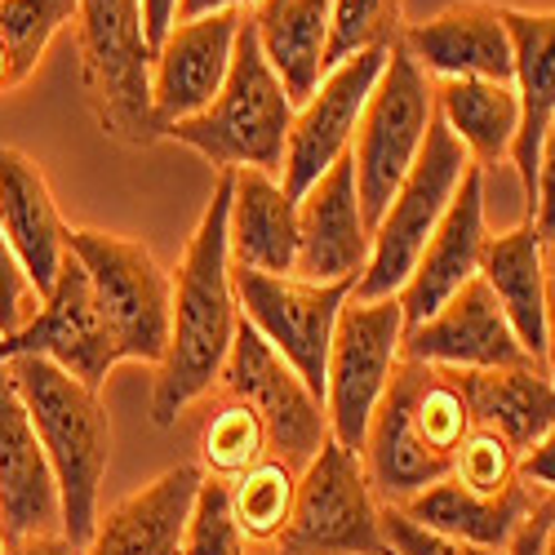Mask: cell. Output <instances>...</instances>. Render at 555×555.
Segmentation results:
<instances>
[{
    "instance_id": "6da1fadb",
    "label": "cell",
    "mask_w": 555,
    "mask_h": 555,
    "mask_svg": "<svg viewBox=\"0 0 555 555\" xmlns=\"http://www.w3.org/2000/svg\"><path fill=\"white\" fill-rule=\"evenodd\" d=\"M227 205H231V173H218V188L188 236L173 275V307H169V351L156 364L152 383V423L173 427L182 413H192L218 387L227 351L236 343L241 302L231 285V249H227Z\"/></svg>"
},
{
    "instance_id": "7c38bea8",
    "label": "cell",
    "mask_w": 555,
    "mask_h": 555,
    "mask_svg": "<svg viewBox=\"0 0 555 555\" xmlns=\"http://www.w3.org/2000/svg\"><path fill=\"white\" fill-rule=\"evenodd\" d=\"M231 285H236L241 315L325 400L330 343H334V325H338V311L351 285L347 281L311 285V281H298V275H262V271H241V267H231Z\"/></svg>"
},
{
    "instance_id": "ba28073f",
    "label": "cell",
    "mask_w": 555,
    "mask_h": 555,
    "mask_svg": "<svg viewBox=\"0 0 555 555\" xmlns=\"http://www.w3.org/2000/svg\"><path fill=\"white\" fill-rule=\"evenodd\" d=\"M431 120H436V80L413 63L396 40L374 94H369V103L360 112L356 138H351L356 192H360L369 236H374V227H378L383 209L391 205L404 173L418 160Z\"/></svg>"
},
{
    "instance_id": "5bb4252c",
    "label": "cell",
    "mask_w": 555,
    "mask_h": 555,
    "mask_svg": "<svg viewBox=\"0 0 555 555\" xmlns=\"http://www.w3.org/2000/svg\"><path fill=\"white\" fill-rule=\"evenodd\" d=\"M387 54H391V44H383V50H364V54L330 67L325 76H320L315 94L294 112L289 143H285V169H281V188L294 201L334 160H343L351 152L360 112H364L369 94H374V85L387 67Z\"/></svg>"
},
{
    "instance_id": "83f0119b",
    "label": "cell",
    "mask_w": 555,
    "mask_h": 555,
    "mask_svg": "<svg viewBox=\"0 0 555 555\" xmlns=\"http://www.w3.org/2000/svg\"><path fill=\"white\" fill-rule=\"evenodd\" d=\"M330 10L334 0H258L249 14L262 54L271 72L281 76L294 107H302L325 76Z\"/></svg>"
},
{
    "instance_id": "4dcf8cb0",
    "label": "cell",
    "mask_w": 555,
    "mask_h": 555,
    "mask_svg": "<svg viewBox=\"0 0 555 555\" xmlns=\"http://www.w3.org/2000/svg\"><path fill=\"white\" fill-rule=\"evenodd\" d=\"M294 493H298V472L281 457H262L245 476L227 480V502H231V516H236V529L245 533V542L275 546V538L289 529Z\"/></svg>"
},
{
    "instance_id": "ee69618b",
    "label": "cell",
    "mask_w": 555,
    "mask_h": 555,
    "mask_svg": "<svg viewBox=\"0 0 555 555\" xmlns=\"http://www.w3.org/2000/svg\"><path fill=\"white\" fill-rule=\"evenodd\" d=\"M542 364L555 383V275L551 271H546V356H542Z\"/></svg>"
},
{
    "instance_id": "9a60e30c",
    "label": "cell",
    "mask_w": 555,
    "mask_h": 555,
    "mask_svg": "<svg viewBox=\"0 0 555 555\" xmlns=\"http://www.w3.org/2000/svg\"><path fill=\"white\" fill-rule=\"evenodd\" d=\"M369 222L356 192L351 152L334 160L298 196V258L294 275L311 285H356L369 262Z\"/></svg>"
},
{
    "instance_id": "1f68e13d",
    "label": "cell",
    "mask_w": 555,
    "mask_h": 555,
    "mask_svg": "<svg viewBox=\"0 0 555 555\" xmlns=\"http://www.w3.org/2000/svg\"><path fill=\"white\" fill-rule=\"evenodd\" d=\"M404 31V0H334L330 40H325V72L364 54L396 44Z\"/></svg>"
},
{
    "instance_id": "277c9868",
    "label": "cell",
    "mask_w": 555,
    "mask_h": 555,
    "mask_svg": "<svg viewBox=\"0 0 555 555\" xmlns=\"http://www.w3.org/2000/svg\"><path fill=\"white\" fill-rule=\"evenodd\" d=\"M294 112L298 107L289 103L281 76L271 72L262 44H258V31L245 14L241 36H236V54H231V72L218 89V99L201 116L169 125L165 138L192 147L218 173L262 169V173L281 178Z\"/></svg>"
},
{
    "instance_id": "7dc6e473",
    "label": "cell",
    "mask_w": 555,
    "mask_h": 555,
    "mask_svg": "<svg viewBox=\"0 0 555 555\" xmlns=\"http://www.w3.org/2000/svg\"><path fill=\"white\" fill-rule=\"evenodd\" d=\"M0 555H10V542H5V529H0Z\"/></svg>"
},
{
    "instance_id": "d4e9b609",
    "label": "cell",
    "mask_w": 555,
    "mask_h": 555,
    "mask_svg": "<svg viewBox=\"0 0 555 555\" xmlns=\"http://www.w3.org/2000/svg\"><path fill=\"white\" fill-rule=\"evenodd\" d=\"M480 281L498 298L502 315L512 320L520 347L542 364L546 356V241L529 218H520L512 231H498V236L485 241Z\"/></svg>"
},
{
    "instance_id": "c3c4849f",
    "label": "cell",
    "mask_w": 555,
    "mask_h": 555,
    "mask_svg": "<svg viewBox=\"0 0 555 555\" xmlns=\"http://www.w3.org/2000/svg\"><path fill=\"white\" fill-rule=\"evenodd\" d=\"M383 555H391V551H383Z\"/></svg>"
},
{
    "instance_id": "b9f144b4",
    "label": "cell",
    "mask_w": 555,
    "mask_h": 555,
    "mask_svg": "<svg viewBox=\"0 0 555 555\" xmlns=\"http://www.w3.org/2000/svg\"><path fill=\"white\" fill-rule=\"evenodd\" d=\"M249 5H258V0H178V23L209 14H245Z\"/></svg>"
},
{
    "instance_id": "f35d334b",
    "label": "cell",
    "mask_w": 555,
    "mask_h": 555,
    "mask_svg": "<svg viewBox=\"0 0 555 555\" xmlns=\"http://www.w3.org/2000/svg\"><path fill=\"white\" fill-rule=\"evenodd\" d=\"M520 480H525L533 493L555 498V427H551L529 453H520Z\"/></svg>"
},
{
    "instance_id": "8d00e7d4",
    "label": "cell",
    "mask_w": 555,
    "mask_h": 555,
    "mask_svg": "<svg viewBox=\"0 0 555 555\" xmlns=\"http://www.w3.org/2000/svg\"><path fill=\"white\" fill-rule=\"evenodd\" d=\"M36 311H40V294L27 281V271H23L18 254L10 249L5 231H0V338L18 334Z\"/></svg>"
},
{
    "instance_id": "d6a6232c",
    "label": "cell",
    "mask_w": 555,
    "mask_h": 555,
    "mask_svg": "<svg viewBox=\"0 0 555 555\" xmlns=\"http://www.w3.org/2000/svg\"><path fill=\"white\" fill-rule=\"evenodd\" d=\"M76 18V0H0V40L10 50V63H14V85H23L50 40Z\"/></svg>"
},
{
    "instance_id": "4fadbf2b",
    "label": "cell",
    "mask_w": 555,
    "mask_h": 555,
    "mask_svg": "<svg viewBox=\"0 0 555 555\" xmlns=\"http://www.w3.org/2000/svg\"><path fill=\"white\" fill-rule=\"evenodd\" d=\"M18 356H40L59 369H67L72 378L85 387H103L107 374L116 369L112 334L103 325V311L89 289V275L67 249L54 285L40 294V311L10 338H0V360H18Z\"/></svg>"
},
{
    "instance_id": "5b68a950",
    "label": "cell",
    "mask_w": 555,
    "mask_h": 555,
    "mask_svg": "<svg viewBox=\"0 0 555 555\" xmlns=\"http://www.w3.org/2000/svg\"><path fill=\"white\" fill-rule=\"evenodd\" d=\"M72 23L85 103L99 129L120 147L160 143L152 116V50L143 31V0H76Z\"/></svg>"
},
{
    "instance_id": "2e32d148",
    "label": "cell",
    "mask_w": 555,
    "mask_h": 555,
    "mask_svg": "<svg viewBox=\"0 0 555 555\" xmlns=\"http://www.w3.org/2000/svg\"><path fill=\"white\" fill-rule=\"evenodd\" d=\"M404 360H418V364H436V369H516V364H538L516 330L512 320L502 315L498 298L489 294V285L467 281L436 315H427L423 325L404 330L400 343Z\"/></svg>"
},
{
    "instance_id": "ffe728a7",
    "label": "cell",
    "mask_w": 555,
    "mask_h": 555,
    "mask_svg": "<svg viewBox=\"0 0 555 555\" xmlns=\"http://www.w3.org/2000/svg\"><path fill=\"white\" fill-rule=\"evenodd\" d=\"M0 529L10 546L63 533V502L50 457L36 440L5 364H0Z\"/></svg>"
},
{
    "instance_id": "484cf974",
    "label": "cell",
    "mask_w": 555,
    "mask_h": 555,
    "mask_svg": "<svg viewBox=\"0 0 555 555\" xmlns=\"http://www.w3.org/2000/svg\"><path fill=\"white\" fill-rule=\"evenodd\" d=\"M472 404V423L529 453L555 427V383L542 364L516 369H453Z\"/></svg>"
},
{
    "instance_id": "7a4b0ae2",
    "label": "cell",
    "mask_w": 555,
    "mask_h": 555,
    "mask_svg": "<svg viewBox=\"0 0 555 555\" xmlns=\"http://www.w3.org/2000/svg\"><path fill=\"white\" fill-rule=\"evenodd\" d=\"M472 404L453 369L404 360L369 418L360 457L383 506H400L413 493L449 476L453 453L472 436Z\"/></svg>"
},
{
    "instance_id": "ac0fdd59",
    "label": "cell",
    "mask_w": 555,
    "mask_h": 555,
    "mask_svg": "<svg viewBox=\"0 0 555 555\" xmlns=\"http://www.w3.org/2000/svg\"><path fill=\"white\" fill-rule=\"evenodd\" d=\"M489 241V222H485V169H467L462 188L453 192L440 227L431 231V241L413 267V275L404 281V289L396 294L400 311H404V330L423 325L427 315H436L462 285L480 275V254Z\"/></svg>"
},
{
    "instance_id": "44dd1931",
    "label": "cell",
    "mask_w": 555,
    "mask_h": 555,
    "mask_svg": "<svg viewBox=\"0 0 555 555\" xmlns=\"http://www.w3.org/2000/svg\"><path fill=\"white\" fill-rule=\"evenodd\" d=\"M201 480L205 472L196 462H178L152 485L120 498L80 555H182V529H188Z\"/></svg>"
},
{
    "instance_id": "8992f818",
    "label": "cell",
    "mask_w": 555,
    "mask_h": 555,
    "mask_svg": "<svg viewBox=\"0 0 555 555\" xmlns=\"http://www.w3.org/2000/svg\"><path fill=\"white\" fill-rule=\"evenodd\" d=\"M67 249L89 275V289L112 334L116 364H160L169 351V307H173V275L156 262L143 241L112 236V231L80 227L67 231Z\"/></svg>"
},
{
    "instance_id": "7bdbcfd3",
    "label": "cell",
    "mask_w": 555,
    "mask_h": 555,
    "mask_svg": "<svg viewBox=\"0 0 555 555\" xmlns=\"http://www.w3.org/2000/svg\"><path fill=\"white\" fill-rule=\"evenodd\" d=\"M10 555H80V551L63 533H50V538H31V542L10 546Z\"/></svg>"
},
{
    "instance_id": "74e56055",
    "label": "cell",
    "mask_w": 555,
    "mask_h": 555,
    "mask_svg": "<svg viewBox=\"0 0 555 555\" xmlns=\"http://www.w3.org/2000/svg\"><path fill=\"white\" fill-rule=\"evenodd\" d=\"M533 227L546 231L555 227V116L542 133V147H538V209H533Z\"/></svg>"
},
{
    "instance_id": "52a82bcc",
    "label": "cell",
    "mask_w": 555,
    "mask_h": 555,
    "mask_svg": "<svg viewBox=\"0 0 555 555\" xmlns=\"http://www.w3.org/2000/svg\"><path fill=\"white\" fill-rule=\"evenodd\" d=\"M467 169H472V156L462 152V143L436 116L418 160H413V169L404 173V182L396 188L391 205L383 209V218L374 227L369 262L360 271V281L351 285V298L374 302V298H396L404 289V281L413 275V267H418L431 231L440 227Z\"/></svg>"
},
{
    "instance_id": "f6af8a7d",
    "label": "cell",
    "mask_w": 555,
    "mask_h": 555,
    "mask_svg": "<svg viewBox=\"0 0 555 555\" xmlns=\"http://www.w3.org/2000/svg\"><path fill=\"white\" fill-rule=\"evenodd\" d=\"M542 241H546V271L555 275V227L546 231V236H542Z\"/></svg>"
},
{
    "instance_id": "30bf717a",
    "label": "cell",
    "mask_w": 555,
    "mask_h": 555,
    "mask_svg": "<svg viewBox=\"0 0 555 555\" xmlns=\"http://www.w3.org/2000/svg\"><path fill=\"white\" fill-rule=\"evenodd\" d=\"M400 343H404V311L396 298H351L338 311L334 343H330V364H325V418H330V440L360 449L369 418L400 364Z\"/></svg>"
},
{
    "instance_id": "7402d4cb",
    "label": "cell",
    "mask_w": 555,
    "mask_h": 555,
    "mask_svg": "<svg viewBox=\"0 0 555 555\" xmlns=\"http://www.w3.org/2000/svg\"><path fill=\"white\" fill-rule=\"evenodd\" d=\"M0 231H5L10 249L18 254L36 294H44L67 258L72 227L54 205L44 169L18 147H0Z\"/></svg>"
},
{
    "instance_id": "ab89813d",
    "label": "cell",
    "mask_w": 555,
    "mask_h": 555,
    "mask_svg": "<svg viewBox=\"0 0 555 555\" xmlns=\"http://www.w3.org/2000/svg\"><path fill=\"white\" fill-rule=\"evenodd\" d=\"M555 525V498L542 493V502L533 506V516L520 525V533L512 538V546H506V555H542L546 551V533Z\"/></svg>"
},
{
    "instance_id": "e575fe53",
    "label": "cell",
    "mask_w": 555,
    "mask_h": 555,
    "mask_svg": "<svg viewBox=\"0 0 555 555\" xmlns=\"http://www.w3.org/2000/svg\"><path fill=\"white\" fill-rule=\"evenodd\" d=\"M249 542L236 529V516H231V502H227V480H201L196 502H192V516L188 529H182V555H245Z\"/></svg>"
},
{
    "instance_id": "bcb514c9",
    "label": "cell",
    "mask_w": 555,
    "mask_h": 555,
    "mask_svg": "<svg viewBox=\"0 0 555 555\" xmlns=\"http://www.w3.org/2000/svg\"><path fill=\"white\" fill-rule=\"evenodd\" d=\"M542 555H555V525H551V533H546V551Z\"/></svg>"
},
{
    "instance_id": "f546056e",
    "label": "cell",
    "mask_w": 555,
    "mask_h": 555,
    "mask_svg": "<svg viewBox=\"0 0 555 555\" xmlns=\"http://www.w3.org/2000/svg\"><path fill=\"white\" fill-rule=\"evenodd\" d=\"M214 404L201 413V462L209 480H236L262 457H271V431L245 400L209 391Z\"/></svg>"
},
{
    "instance_id": "f1b7e54d",
    "label": "cell",
    "mask_w": 555,
    "mask_h": 555,
    "mask_svg": "<svg viewBox=\"0 0 555 555\" xmlns=\"http://www.w3.org/2000/svg\"><path fill=\"white\" fill-rule=\"evenodd\" d=\"M436 116L462 143L476 169L512 160L520 133V99L516 85L498 80H440L436 85Z\"/></svg>"
},
{
    "instance_id": "8fae6325",
    "label": "cell",
    "mask_w": 555,
    "mask_h": 555,
    "mask_svg": "<svg viewBox=\"0 0 555 555\" xmlns=\"http://www.w3.org/2000/svg\"><path fill=\"white\" fill-rule=\"evenodd\" d=\"M214 391L231 396V400H245L271 431V457L289 462L294 472H302L320 453V444L330 440L325 400L294 374L285 364V356L275 351L245 315L236 325V343L227 351V364H222Z\"/></svg>"
},
{
    "instance_id": "d6986e66",
    "label": "cell",
    "mask_w": 555,
    "mask_h": 555,
    "mask_svg": "<svg viewBox=\"0 0 555 555\" xmlns=\"http://www.w3.org/2000/svg\"><path fill=\"white\" fill-rule=\"evenodd\" d=\"M400 50L431 80L512 85V76H516L502 5H485V0H462V5H449L427 23H409L400 31Z\"/></svg>"
},
{
    "instance_id": "603a6c76",
    "label": "cell",
    "mask_w": 555,
    "mask_h": 555,
    "mask_svg": "<svg viewBox=\"0 0 555 555\" xmlns=\"http://www.w3.org/2000/svg\"><path fill=\"white\" fill-rule=\"evenodd\" d=\"M502 23L512 36V59H516V99H520V133L512 147V169L520 173L525 188V218L533 222L538 209V147L542 133L555 116V10L533 14V10H506Z\"/></svg>"
},
{
    "instance_id": "836d02e7",
    "label": "cell",
    "mask_w": 555,
    "mask_h": 555,
    "mask_svg": "<svg viewBox=\"0 0 555 555\" xmlns=\"http://www.w3.org/2000/svg\"><path fill=\"white\" fill-rule=\"evenodd\" d=\"M449 480H457L462 489H472V493H485V498L512 493L520 485V453L506 440H498L493 431L472 427V436L462 440V449L453 453Z\"/></svg>"
},
{
    "instance_id": "4316f807",
    "label": "cell",
    "mask_w": 555,
    "mask_h": 555,
    "mask_svg": "<svg viewBox=\"0 0 555 555\" xmlns=\"http://www.w3.org/2000/svg\"><path fill=\"white\" fill-rule=\"evenodd\" d=\"M542 502V493H533L525 480L512 489V493H498V498H485V493H472L462 489L457 480H436L431 489L413 493L409 502H400V512L409 520H418L427 529H440V533H453L462 542H476V546H489V551H506L512 538L520 533V525L533 516V506Z\"/></svg>"
},
{
    "instance_id": "60d3db41",
    "label": "cell",
    "mask_w": 555,
    "mask_h": 555,
    "mask_svg": "<svg viewBox=\"0 0 555 555\" xmlns=\"http://www.w3.org/2000/svg\"><path fill=\"white\" fill-rule=\"evenodd\" d=\"M178 23V0H143V31H147V50L156 54L160 40Z\"/></svg>"
},
{
    "instance_id": "cb8c5ba5",
    "label": "cell",
    "mask_w": 555,
    "mask_h": 555,
    "mask_svg": "<svg viewBox=\"0 0 555 555\" xmlns=\"http://www.w3.org/2000/svg\"><path fill=\"white\" fill-rule=\"evenodd\" d=\"M227 249H231V267H241V271L294 275L298 201L281 188L275 173H262V169L231 173Z\"/></svg>"
},
{
    "instance_id": "9c48e42d",
    "label": "cell",
    "mask_w": 555,
    "mask_h": 555,
    "mask_svg": "<svg viewBox=\"0 0 555 555\" xmlns=\"http://www.w3.org/2000/svg\"><path fill=\"white\" fill-rule=\"evenodd\" d=\"M383 502L369 485L360 449L325 440L298 472L289 529L275 555H383Z\"/></svg>"
},
{
    "instance_id": "e0dca14e",
    "label": "cell",
    "mask_w": 555,
    "mask_h": 555,
    "mask_svg": "<svg viewBox=\"0 0 555 555\" xmlns=\"http://www.w3.org/2000/svg\"><path fill=\"white\" fill-rule=\"evenodd\" d=\"M245 14H209L173 23V31L152 54V116L165 138L169 125L201 116L231 72Z\"/></svg>"
},
{
    "instance_id": "d590c367",
    "label": "cell",
    "mask_w": 555,
    "mask_h": 555,
    "mask_svg": "<svg viewBox=\"0 0 555 555\" xmlns=\"http://www.w3.org/2000/svg\"><path fill=\"white\" fill-rule=\"evenodd\" d=\"M383 546L391 555H506V551H489L476 542H462L453 533L427 529L418 520H409L400 506H383Z\"/></svg>"
},
{
    "instance_id": "3957f363",
    "label": "cell",
    "mask_w": 555,
    "mask_h": 555,
    "mask_svg": "<svg viewBox=\"0 0 555 555\" xmlns=\"http://www.w3.org/2000/svg\"><path fill=\"white\" fill-rule=\"evenodd\" d=\"M10 369V383L36 427V440L50 457V472L63 502V538L85 551L103 520V480L112 462V418L94 387L72 378L67 369L18 356L0 360Z\"/></svg>"
}]
</instances>
